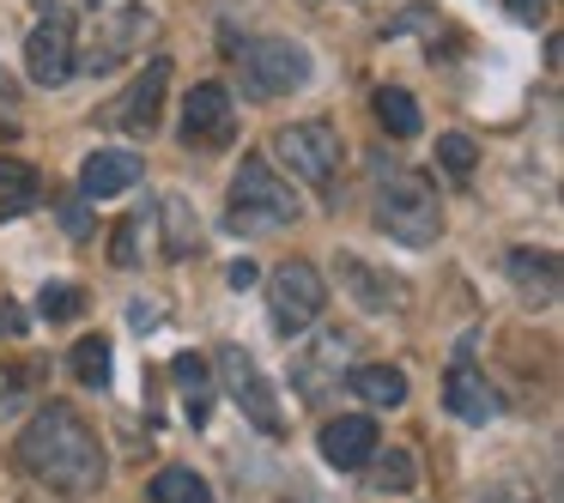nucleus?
Instances as JSON below:
<instances>
[{"label":"nucleus","instance_id":"obj_22","mask_svg":"<svg viewBox=\"0 0 564 503\" xmlns=\"http://www.w3.org/2000/svg\"><path fill=\"white\" fill-rule=\"evenodd\" d=\"M152 503H213V485L195 473V467H159L147 485Z\"/></svg>","mask_w":564,"mask_h":503},{"label":"nucleus","instance_id":"obj_10","mask_svg":"<svg viewBox=\"0 0 564 503\" xmlns=\"http://www.w3.org/2000/svg\"><path fill=\"white\" fill-rule=\"evenodd\" d=\"M25 74L37 79V86H62V79L74 74V31H67L62 13H50L25 37Z\"/></svg>","mask_w":564,"mask_h":503},{"label":"nucleus","instance_id":"obj_27","mask_svg":"<svg viewBox=\"0 0 564 503\" xmlns=\"http://www.w3.org/2000/svg\"><path fill=\"white\" fill-rule=\"evenodd\" d=\"M37 309H43L50 321H74L79 309H86V297H79V285H43Z\"/></svg>","mask_w":564,"mask_h":503},{"label":"nucleus","instance_id":"obj_33","mask_svg":"<svg viewBox=\"0 0 564 503\" xmlns=\"http://www.w3.org/2000/svg\"><path fill=\"white\" fill-rule=\"evenodd\" d=\"M256 280H261L256 261H237V267H231V285H237V292H243V285H256Z\"/></svg>","mask_w":564,"mask_h":503},{"label":"nucleus","instance_id":"obj_28","mask_svg":"<svg viewBox=\"0 0 564 503\" xmlns=\"http://www.w3.org/2000/svg\"><path fill=\"white\" fill-rule=\"evenodd\" d=\"M437 158H443V171H449V176H474L479 152H474V140H467V134H443L437 140Z\"/></svg>","mask_w":564,"mask_h":503},{"label":"nucleus","instance_id":"obj_11","mask_svg":"<svg viewBox=\"0 0 564 503\" xmlns=\"http://www.w3.org/2000/svg\"><path fill=\"white\" fill-rule=\"evenodd\" d=\"M164 91H171V62H152L147 74L134 79V91H128L122 103H116V128L122 134H134V140H147L152 128H159V110H164Z\"/></svg>","mask_w":564,"mask_h":503},{"label":"nucleus","instance_id":"obj_1","mask_svg":"<svg viewBox=\"0 0 564 503\" xmlns=\"http://www.w3.org/2000/svg\"><path fill=\"white\" fill-rule=\"evenodd\" d=\"M19 467L31 479H43L50 491H62V497H86V491L104 485V442L79 418V406L50 401L19 430Z\"/></svg>","mask_w":564,"mask_h":503},{"label":"nucleus","instance_id":"obj_2","mask_svg":"<svg viewBox=\"0 0 564 503\" xmlns=\"http://www.w3.org/2000/svg\"><path fill=\"white\" fill-rule=\"evenodd\" d=\"M377 225L406 249H431L443 231V207H437V183L419 171H389L377 183Z\"/></svg>","mask_w":564,"mask_h":503},{"label":"nucleus","instance_id":"obj_16","mask_svg":"<svg viewBox=\"0 0 564 503\" xmlns=\"http://www.w3.org/2000/svg\"><path fill=\"white\" fill-rule=\"evenodd\" d=\"M159 237H164V255L171 261L200 255V219L183 195H159Z\"/></svg>","mask_w":564,"mask_h":503},{"label":"nucleus","instance_id":"obj_20","mask_svg":"<svg viewBox=\"0 0 564 503\" xmlns=\"http://www.w3.org/2000/svg\"><path fill=\"white\" fill-rule=\"evenodd\" d=\"M171 376L183 382L188 425H207V413H213V376H207V358H200V352H176V358H171Z\"/></svg>","mask_w":564,"mask_h":503},{"label":"nucleus","instance_id":"obj_31","mask_svg":"<svg viewBox=\"0 0 564 503\" xmlns=\"http://www.w3.org/2000/svg\"><path fill=\"white\" fill-rule=\"evenodd\" d=\"M546 7H552V0H510V19H522V25H540V19H546Z\"/></svg>","mask_w":564,"mask_h":503},{"label":"nucleus","instance_id":"obj_15","mask_svg":"<svg viewBox=\"0 0 564 503\" xmlns=\"http://www.w3.org/2000/svg\"><path fill=\"white\" fill-rule=\"evenodd\" d=\"M503 273H510V285L522 292V304H558V255L552 249H516L510 261H503Z\"/></svg>","mask_w":564,"mask_h":503},{"label":"nucleus","instance_id":"obj_32","mask_svg":"<svg viewBox=\"0 0 564 503\" xmlns=\"http://www.w3.org/2000/svg\"><path fill=\"white\" fill-rule=\"evenodd\" d=\"M62 225H67L74 237H86V231H91V219H86V200H67V207H62Z\"/></svg>","mask_w":564,"mask_h":503},{"label":"nucleus","instance_id":"obj_17","mask_svg":"<svg viewBox=\"0 0 564 503\" xmlns=\"http://www.w3.org/2000/svg\"><path fill=\"white\" fill-rule=\"evenodd\" d=\"M340 285H346V292H352L365 309H401V280L377 273L370 261H358V255H340Z\"/></svg>","mask_w":564,"mask_h":503},{"label":"nucleus","instance_id":"obj_14","mask_svg":"<svg viewBox=\"0 0 564 503\" xmlns=\"http://www.w3.org/2000/svg\"><path fill=\"white\" fill-rule=\"evenodd\" d=\"M443 406H449L455 418H467V425H486V418L503 413L498 389H491V382L479 376L474 364H455V370H449V382H443Z\"/></svg>","mask_w":564,"mask_h":503},{"label":"nucleus","instance_id":"obj_7","mask_svg":"<svg viewBox=\"0 0 564 503\" xmlns=\"http://www.w3.org/2000/svg\"><path fill=\"white\" fill-rule=\"evenodd\" d=\"M213 364H219L225 394L237 401V413H243L256 430H268V437H273V430L285 425V413H280V394H273V382L261 376V364L243 352V346H219V352H213Z\"/></svg>","mask_w":564,"mask_h":503},{"label":"nucleus","instance_id":"obj_18","mask_svg":"<svg viewBox=\"0 0 564 503\" xmlns=\"http://www.w3.org/2000/svg\"><path fill=\"white\" fill-rule=\"evenodd\" d=\"M352 352V333H322L316 352H304L292 364L297 389H304V401H322V382H328V370H340V358Z\"/></svg>","mask_w":564,"mask_h":503},{"label":"nucleus","instance_id":"obj_35","mask_svg":"<svg viewBox=\"0 0 564 503\" xmlns=\"http://www.w3.org/2000/svg\"><path fill=\"white\" fill-rule=\"evenodd\" d=\"M0 140H13V122H7V116H0Z\"/></svg>","mask_w":564,"mask_h":503},{"label":"nucleus","instance_id":"obj_34","mask_svg":"<svg viewBox=\"0 0 564 503\" xmlns=\"http://www.w3.org/2000/svg\"><path fill=\"white\" fill-rule=\"evenodd\" d=\"M19 98V86H13V74H7V67H0V110H7V103Z\"/></svg>","mask_w":564,"mask_h":503},{"label":"nucleus","instance_id":"obj_24","mask_svg":"<svg viewBox=\"0 0 564 503\" xmlns=\"http://www.w3.org/2000/svg\"><path fill=\"white\" fill-rule=\"evenodd\" d=\"M110 370H116V352L104 333H91V340L74 346V376L86 382V389H110Z\"/></svg>","mask_w":564,"mask_h":503},{"label":"nucleus","instance_id":"obj_13","mask_svg":"<svg viewBox=\"0 0 564 503\" xmlns=\"http://www.w3.org/2000/svg\"><path fill=\"white\" fill-rule=\"evenodd\" d=\"M140 183V158L134 152H91L86 164H79V200H116L128 195V188Z\"/></svg>","mask_w":564,"mask_h":503},{"label":"nucleus","instance_id":"obj_4","mask_svg":"<svg viewBox=\"0 0 564 503\" xmlns=\"http://www.w3.org/2000/svg\"><path fill=\"white\" fill-rule=\"evenodd\" d=\"M237 79L256 103H273L285 91H297L310 79V50L304 43H285V37H261L237 50Z\"/></svg>","mask_w":564,"mask_h":503},{"label":"nucleus","instance_id":"obj_12","mask_svg":"<svg viewBox=\"0 0 564 503\" xmlns=\"http://www.w3.org/2000/svg\"><path fill=\"white\" fill-rule=\"evenodd\" d=\"M370 455H377V418L346 413V418H328V425H322V461L328 467L352 473V467L370 461Z\"/></svg>","mask_w":564,"mask_h":503},{"label":"nucleus","instance_id":"obj_5","mask_svg":"<svg viewBox=\"0 0 564 503\" xmlns=\"http://www.w3.org/2000/svg\"><path fill=\"white\" fill-rule=\"evenodd\" d=\"M297 195L273 176L268 158H243L231 176V225L237 231H268V225H292Z\"/></svg>","mask_w":564,"mask_h":503},{"label":"nucleus","instance_id":"obj_8","mask_svg":"<svg viewBox=\"0 0 564 503\" xmlns=\"http://www.w3.org/2000/svg\"><path fill=\"white\" fill-rule=\"evenodd\" d=\"M273 152H280L285 171L304 176V183H316V188H328L334 171H340V134H334V122H292V128H280Z\"/></svg>","mask_w":564,"mask_h":503},{"label":"nucleus","instance_id":"obj_19","mask_svg":"<svg viewBox=\"0 0 564 503\" xmlns=\"http://www.w3.org/2000/svg\"><path fill=\"white\" fill-rule=\"evenodd\" d=\"M31 207H43V176L19 158H0V219H25Z\"/></svg>","mask_w":564,"mask_h":503},{"label":"nucleus","instance_id":"obj_3","mask_svg":"<svg viewBox=\"0 0 564 503\" xmlns=\"http://www.w3.org/2000/svg\"><path fill=\"white\" fill-rule=\"evenodd\" d=\"M152 25H159V19H152L147 0H116V7L98 13V25H91V50L74 55V67H86V74H98V79L116 74L134 50H147Z\"/></svg>","mask_w":564,"mask_h":503},{"label":"nucleus","instance_id":"obj_29","mask_svg":"<svg viewBox=\"0 0 564 503\" xmlns=\"http://www.w3.org/2000/svg\"><path fill=\"white\" fill-rule=\"evenodd\" d=\"M25 382H31V370L0 364V413H13V406H19V394H25Z\"/></svg>","mask_w":564,"mask_h":503},{"label":"nucleus","instance_id":"obj_21","mask_svg":"<svg viewBox=\"0 0 564 503\" xmlns=\"http://www.w3.org/2000/svg\"><path fill=\"white\" fill-rule=\"evenodd\" d=\"M346 389H352L365 406H401L406 401V376L394 364H358L352 376H346Z\"/></svg>","mask_w":564,"mask_h":503},{"label":"nucleus","instance_id":"obj_36","mask_svg":"<svg viewBox=\"0 0 564 503\" xmlns=\"http://www.w3.org/2000/svg\"><path fill=\"white\" fill-rule=\"evenodd\" d=\"M310 7H328V0H310Z\"/></svg>","mask_w":564,"mask_h":503},{"label":"nucleus","instance_id":"obj_26","mask_svg":"<svg viewBox=\"0 0 564 503\" xmlns=\"http://www.w3.org/2000/svg\"><path fill=\"white\" fill-rule=\"evenodd\" d=\"M140 237H147V219H140V212H128V219L116 225V243H110L116 267H140V255H147V249H140Z\"/></svg>","mask_w":564,"mask_h":503},{"label":"nucleus","instance_id":"obj_6","mask_svg":"<svg viewBox=\"0 0 564 503\" xmlns=\"http://www.w3.org/2000/svg\"><path fill=\"white\" fill-rule=\"evenodd\" d=\"M322 309H328V285H322V273L310 261H280L268 273V316L285 340H297Z\"/></svg>","mask_w":564,"mask_h":503},{"label":"nucleus","instance_id":"obj_25","mask_svg":"<svg viewBox=\"0 0 564 503\" xmlns=\"http://www.w3.org/2000/svg\"><path fill=\"white\" fill-rule=\"evenodd\" d=\"M365 467H370V485H377V491H413V461H406L401 449H394L389 461H382V455H370Z\"/></svg>","mask_w":564,"mask_h":503},{"label":"nucleus","instance_id":"obj_9","mask_svg":"<svg viewBox=\"0 0 564 503\" xmlns=\"http://www.w3.org/2000/svg\"><path fill=\"white\" fill-rule=\"evenodd\" d=\"M237 134V103L219 79H200L195 91L183 98V146H200V152H225Z\"/></svg>","mask_w":564,"mask_h":503},{"label":"nucleus","instance_id":"obj_23","mask_svg":"<svg viewBox=\"0 0 564 503\" xmlns=\"http://www.w3.org/2000/svg\"><path fill=\"white\" fill-rule=\"evenodd\" d=\"M377 122L389 128L394 140H413L419 128H425V116H419L413 91H401V86H382V91H377Z\"/></svg>","mask_w":564,"mask_h":503},{"label":"nucleus","instance_id":"obj_30","mask_svg":"<svg viewBox=\"0 0 564 503\" xmlns=\"http://www.w3.org/2000/svg\"><path fill=\"white\" fill-rule=\"evenodd\" d=\"M0 333H7V340H19V333H25V309L7 304V297H0Z\"/></svg>","mask_w":564,"mask_h":503}]
</instances>
